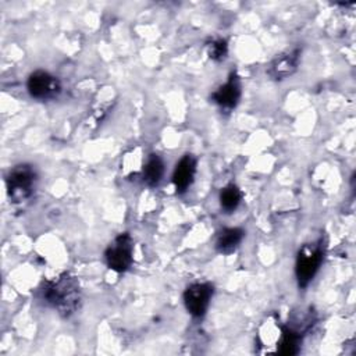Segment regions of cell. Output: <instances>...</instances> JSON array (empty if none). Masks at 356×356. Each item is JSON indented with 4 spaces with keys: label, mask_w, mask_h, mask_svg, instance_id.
I'll return each instance as SVG.
<instances>
[{
    "label": "cell",
    "mask_w": 356,
    "mask_h": 356,
    "mask_svg": "<svg viewBox=\"0 0 356 356\" xmlns=\"http://www.w3.org/2000/svg\"><path fill=\"white\" fill-rule=\"evenodd\" d=\"M256 345L261 355H296L300 350L302 332L282 324L277 317H268L259 327Z\"/></svg>",
    "instance_id": "1"
},
{
    "label": "cell",
    "mask_w": 356,
    "mask_h": 356,
    "mask_svg": "<svg viewBox=\"0 0 356 356\" xmlns=\"http://www.w3.org/2000/svg\"><path fill=\"white\" fill-rule=\"evenodd\" d=\"M44 302L63 317L74 314L81 303V288L78 280L70 273L47 281L42 289Z\"/></svg>",
    "instance_id": "2"
},
{
    "label": "cell",
    "mask_w": 356,
    "mask_h": 356,
    "mask_svg": "<svg viewBox=\"0 0 356 356\" xmlns=\"http://www.w3.org/2000/svg\"><path fill=\"white\" fill-rule=\"evenodd\" d=\"M38 172L33 165L21 163L14 165L6 175L7 195L13 203L28 200L36 188Z\"/></svg>",
    "instance_id": "3"
},
{
    "label": "cell",
    "mask_w": 356,
    "mask_h": 356,
    "mask_svg": "<svg viewBox=\"0 0 356 356\" xmlns=\"http://www.w3.org/2000/svg\"><path fill=\"white\" fill-rule=\"evenodd\" d=\"M323 259L324 250L321 241L305 243L299 249L295 263V275L300 288H306L312 282L323 263Z\"/></svg>",
    "instance_id": "4"
},
{
    "label": "cell",
    "mask_w": 356,
    "mask_h": 356,
    "mask_svg": "<svg viewBox=\"0 0 356 356\" xmlns=\"http://www.w3.org/2000/svg\"><path fill=\"white\" fill-rule=\"evenodd\" d=\"M134 242L128 232L117 235L104 250V261L107 267L115 273H125L134 260Z\"/></svg>",
    "instance_id": "5"
},
{
    "label": "cell",
    "mask_w": 356,
    "mask_h": 356,
    "mask_svg": "<svg viewBox=\"0 0 356 356\" xmlns=\"http://www.w3.org/2000/svg\"><path fill=\"white\" fill-rule=\"evenodd\" d=\"M26 89L29 96L36 100H53L61 92V82L53 74L38 70L28 76Z\"/></svg>",
    "instance_id": "6"
},
{
    "label": "cell",
    "mask_w": 356,
    "mask_h": 356,
    "mask_svg": "<svg viewBox=\"0 0 356 356\" xmlns=\"http://www.w3.org/2000/svg\"><path fill=\"white\" fill-rule=\"evenodd\" d=\"M214 293V286L210 282H193L184 291V303L189 314L203 317L209 309Z\"/></svg>",
    "instance_id": "7"
},
{
    "label": "cell",
    "mask_w": 356,
    "mask_h": 356,
    "mask_svg": "<svg viewBox=\"0 0 356 356\" xmlns=\"http://www.w3.org/2000/svg\"><path fill=\"white\" fill-rule=\"evenodd\" d=\"M241 79L236 71H231L228 79L220 85L213 93L211 100L221 108V110H232L236 107L241 99Z\"/></svg>",
    "instance_id": "8"
},
{
    "label": "cell",
    "mask_w": 356,
    "mask_h": 356,
    "mask_svg": "<svg viewBox=\"0 0 356 356\" xmlns=\"http://www.w3.org/2000/svg\"><path fill=\"white\" fill-rule=\"evenodd\" d=\"M300 53L302 50L299 47L281 53L271 61L267 70V74L275 81L286 79L298 70V65L300 61Z\"/></svg>",
    "instance_id": "9"
},
{
    "label": "cell",
    "mask_w": 356,
    "mask_h": 356,
    "mask_svg": "<svg viewBox=\"0 0 356 356\" xmlns=\"http://www.w3.org/2000/svg\"><path fill=\"white\" fill-rule=\"evenodd\" d=\"M196 174V159L192 154H184L177 163L172 172V184L178 193H184L189 189Z\"/></svg>",
    "instance_id": "10"
},
{
    "label": "cell",
    "mask_w": 356,
    "mask_h": 356,
    "mask_svg": "<svg viewBox=\"0 0 356 356\" xmlns=\"http://www.w3.org/2000/svg\"><path fill=\"white\" fill-rule=\"evenodd\" d=\"M243 236H245V231L242 228H238V227L224 228L222 231H220L216 239L217 252L222 254L232 253L241 245Z\"/></svg>",
    "instance_id": "11"
},
{
    "label": "cell",
    "mask_w": 356,
    "mask_h": 356,
    "mask_svg": "<svg viewBox=\"0 0 356 356\" xmlns=\"http://www.w3.org/2000/svg\"><path fill=\"white\" fill-rule=\"evenodd\" d=\"M142 179L149 186H157L164 175V163L160 156L152 153L145 159L142 168Z\"/></svg>",
    "instance_id": "12"
},
{
    "label": "cell",
    "mask_w": 356,
    "mask_h": 356,
    "mask_svg": "<svg viewBox=\"0 0 356 356\" xmlns=\"http://www.w3.org/2000/svg\"><path fill=\"white\" fill-rule=\"evenodd\" d=\"M220 206L225 213H232L242 202V192L235 184H228L220 191Z\"/></svg>",
    "instance_id": "13"
},
{
    "label": "cell",
    "mask_w": 356,
    "mask_h": 356,
    "mask_svg": "<svg viewBox=\"0 0 356 356\" xmlns=\"http://www.w3.org/2000/svg\"><path fill=\"white\" fill-rule=\"evenodd\" d=\"M206 50L213 61H222L228 54V43L222 38L211 39L206 43Z\"/></svg>",
    "instance_id": "14"
}]
</instances>
